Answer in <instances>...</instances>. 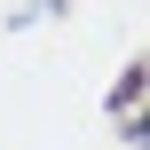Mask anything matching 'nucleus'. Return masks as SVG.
Wrapping results in <instances>:
<instances>
[{"mask_svg":"<svg viewBox=\"0 0 150 150\" xmlns=\"http://www.w3.org/2000/svg\"><path fill=\"white\" fill-rule=\"evenodd\" d=\"M111 119H119V127H127V134L150 150V71H134V79L111 95Z\"/></svg>","mask_w":150,"mask_h":150,"instance_id":"f257e3e1","label":"nucleus"}]
</instances>
